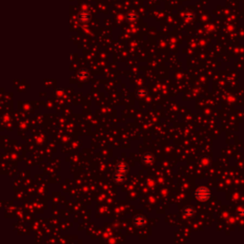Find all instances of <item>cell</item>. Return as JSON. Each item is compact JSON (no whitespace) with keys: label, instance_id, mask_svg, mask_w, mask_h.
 I'll use <instances>...</instances> for the list:
<instances>
[{"label":"cell","instance_id":"obj_3","mask_svg":"<svg viewBox=\"0 0 244 244\" xmlns=\"http://www.w3.org/2000/svg\"><path fill=\"white\" fill-rule=\"evenodd\" d=\"M134 223H135V225L136 227H142V226H144L145 223H146V219H145V218L143 217V215L138 214L134 218Z\"/></svg>","mask_w":244,"mask_h":244},{"label":"cell","instance_id":"obj_4","mask_svg":"<svg viewBox=\"0 0 244 244\" xmlns=\"http://www.w3.org/2000/svg\"><path fill=\"white\" fill-rule=\"evenodd\" d=\"M142 160H143V162L144 163H147V164H150V163H152V162H154V156L151 155V154H146V155H143V157H142Z\"/></svg>","mask_w":244,"mask_h":244},{"label":"cell","instance_id":"obj_1","mask_svg":"<svg viewBox=\"0 0 244 244\" xmlns=\"http://www.w3.org/2000/svg\"><path fill=\"white\" fill-rule=\"evenodd\" d=\"M127 172H128V167H127V165L124 162L118 163L117 166H116V172L114 179L116 182L123 181V179H124V177H125Z\"/></svg>","mask_w":244,"mask_h":244},{"label":"cell","instance_id":"obj_5","mask_svg":"<svg viewBox=\"0 0 244 244\" xmlns=\"http://www.w3.org/2000/svg\"><path fill=\"white\" fill-rule=\"evenodd\" d=\"M78 76L80 77V78H82V79H87L88 77H89V72L87 71V70H84V69H82V70H80L79 71V73H78Z\"/></svg>","mask_w":244,"mask_h":244},{"label":"cell","instance_id":"obj_6","mask_svg":"<svg viewBox=\"0 0 244 244\" xmlns=\"http://www.w3.org/2000/svg\"><path fill=\"white\" fill-rule=\"evenodd\" d=\"M195 210L193 207H187L184 209V214L185 215H188V217H192V215L195 214Z\"/></svg>","mask_w":244,"mask_h":244},{"label":"cell","instance_id":"obj_2","mask_svg":"<svg viewBox=\"0 0 244 244\" xmlns=\"http://www.w3.org/2000/svg\"><path fill=\"white\" fill-rule=\"evenodd\" d=\"M210 195H211V193L209 189L206 188V187H200V188H199L195 193V199L199 201H206L207 199H209Z\"/></svg>","mask_w":244,"mask_h":244}]
</instances>
